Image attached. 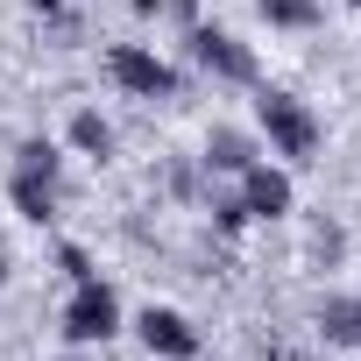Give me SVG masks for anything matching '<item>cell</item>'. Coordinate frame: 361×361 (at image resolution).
Listing matches in <instances>:
<instances>
[{"instance_id":"d6986e66","label":"cell","mask_w":361,"mask_h":361,"mask_svg":"<svg viewBox=\"0 0 361 361\" xmlns=\"http://www.w3.org/2000/svg\"><path fill=\"white\" fill-rule=\"evenodd\" d=\"M347 8H361V0H347Z\"/></svg>"},{"instance_id":"9c48e42d","label":"cell","mask_w":361,"mask_h":361,"mask_svg":"<svg viewBox=\"0 0 361 361\" xmlns=\"http://www.w3.org/2000/svg\"><path fill=\"white\" fill-rule=\"evenodd\" d=\"M57 192H64V185H43V177H29V170H8V206H15L29 227H50V220H57Z\"/></svg>"},{"instance_id":"ac0fdd59","label":"cell","mask_w":361,"mask_h":361,"mask_svg":"<svg viewBox=\"0 0 361 361\" xmlns=\"http://www.w3.org/2000/svg\"><path fill=\"white\" fill-rule=\"evenodd\" d=\"M354 312H361V290H354Z\"/></svg>"},{"instance_id":"5b68a950","label":"cell","mask_w":361,"mask_h":361,"mask_svg":"<svg viewBox=\"0 0 361 361\" xmlns=\"http://www.w3.org/2000/svg\"><path fill=\"white\" fill-rule=\"evenodd\" d=\"M234 192H241L248 220H290V206H298V177H290V163L255 156V163L234 177Z\"/></svg>"},{"instance_id":"277c9868","label":"cell","mask_w":361,"mask_h":361,"mask_svg":"<svg viewBox=\"0 0 361 361\" xmlns=\"http://www.w3.org/2000/svg\"><path fill=\"white\" fill-rule=\"evenodd\" d=\"M106 78L128 99H177V92H185V71H177L170 57H156L149 43H114L106 50Z\"/></svg>"},{"instance_id":"4fadbf2b","label":"cell","mask_w":361,"mask_h":361,"mask_svg":"<svg viewBox=\"0 0 361 361\" xmlns=\"http://www.w3.org/2000/svg\"><path fill=\"white\" fill-rule=\"evenodd\" d=\"M213 227H220V234L255 227V220H248V206H241V192H213Z\"/></svg>"},{"instance_id":"e0dca14e","label":"cell","mask_w":361,"mask_h":361,"mask_svg":"<svg viewBox=\"0 0 361 361\" xmlns=\"http://www.w3.org/2000/svg\"><path fill=\"white\" fill-rule=\"evenodd\" d=\"M29 8H43V15H57V8H64V0H29Z\"/></svg>"},{"instance_id":"5bb4252c","label":"cell","mask_w":361,"mask_h":361,"mask_svg":"<svg viewBox=\"0 0 361 361\" xmlns=\"http://www.w3.org/2000/svg\"><path fill=\"white\" fill-rule=\"evenodd\" d=\"M57 269H64L71 283H85V276H99V269H92V255H85L78 241H64V248H57Z\"/></svg>"},{"instance_id":"6da1fadb","label":"cell","mask_w":361,"mask_h":361,"mask_svg":"<svg viewBox=\"0 0 361 361\" xmlns=\"http://www.w3.org/2000/svg\"><path fill=\"white\" fill-rule=\"evenodd\" d=\"M255 128H262V142H269V156L276 163H312L319 149H326V121L298 99V92H283V85H262L255 92Z\"/></svg>"},{"instance_id":"7a4b0ae2","label":"cell","mask_w":361,"mask_h":361,"mask_svg":"<svg viewBox=\"0 0 361 361\" xmlns=\"http://www.w3.org/2000/svg\"><path fill=\"white\" fill-rule=\"evenodd\" d=\"M121 326H128V312H121V290H114V283H99V276L71 283V298H64V312H57V333H64L71 347H106Z\"/></svg>"},{"instance_id":"9a60e30c","label":"cell","mask_w":361,"mask_h":361,"mask_svg":"<svg viewBox=\"0 0 361 361\" xmlns=\"http://www.w3.org/2000/svg\"><path fill=\"white\" fill-rule=\"evenodd\" d=\"M163 8H170V0H135V15H142V22H156Z\"/></svg>"},{"instance_id":"30bf717a","label":"cell","mask_w":361,"mask_h":361,"mask_svg":"<svg viewBox=\"0 0 361 361\" xmlns=\"http://www.w3.org/2000/svg\"><path fill=\"white\" fill-rule=\"evenodd\" d=\"M15 170L43 177V185H64V142H50V135H22V142H15Z\"/></svg>"},{"instance_id":"8992f818","label":"cell","mask_w":361,"mask_h":361,"mask_svg":"<svg viewBox=\"0 0 361 361\" xmlns=\"http://www.w3.org/2000/svg\"><path fill=\"white\" fill-rule=\"evenodd\" d=\"M135 340L156 354V361H199V326L185 319V312H177V305H142L135 312Z\"/></svg>"},{"instance_id":"7c38bea8","label":"cell","mask_w":361,"mask_h":361,"mask_svg":"<svg viewBox=\"0 0 361 361\" xmlns=\"http://www.w3.org/2000/svg\"><path fill=\"white\" fill-rule=\"evenodd\" d=\"M255 15L269 22V29H319V0H255Z\"/></svg>"},{"instance_id":"52a82bcc","label":"cell","mask_w":361,"mask_h":361,"mask_svg":"<svg viewBox=\"0 0 361 361\" xmlns=\"http://www.w3.org/2000/svg\"><path fill=\"white\" fill-rule=\"evenodd\" d=\"M255 156H262V142H255L248 128H227V121H220V128L206 135V149H199V170H206V177H241Z\"/></svg>"},{"instance_id":"8fae6325","label":"cell","mask_w":361,"mask_h":361,"mask_svg":"<svg viewBox=\"0 0 361 361\" xmlns=\"http://www.w3.org/2000/svg\"><path fill=\"white\" fill-rule=\"evenodd\" d=\"M312 326H319L333 347H361V312H354V298H319Z\"/></svg>"},{"instance_id":"ba28073f","label":"cell","mask_w":361,"mask_h":361,"mask_svg":"<svg viewBox=\"0 0 361 361\" xmlns=\"http://www.w3.org/2000/svg\"><path fill=\"white\" fill-rule=\"evenodd\" d=\"M64 149L85 156V163H106V156H114V121H106L99 106H78V114L64 121Z\"/></svg>"},{"instance_id":"2e32d148","label":"cell","mask_w":361,"mask_h":361,"mask_svg":"<svg viewBox=\"0 0 361 361\" xmlns=\"http://www.w3.org/2000/svg\"><path fill=\"white\" fill-rule=\"evenodd\" d=\"M57 361H92V354H85V347H64V354H57Z\"/></svg>"},{"instance_id":"3957f363","label":"cell","mask_w":361,"mask_h":361,"mask_svg":"<svg viewBox=\"0 0 361 361\" xmlns=\"http://www.w3.org/2000/svg\"><path fill=\"white\" fill-rule=\"evenodd\" d=\"M185 57H192L206 78H220V85H262V64H255V50H248L234 29L192 22V29H185Z\"/></svg>"}]
</instances>
